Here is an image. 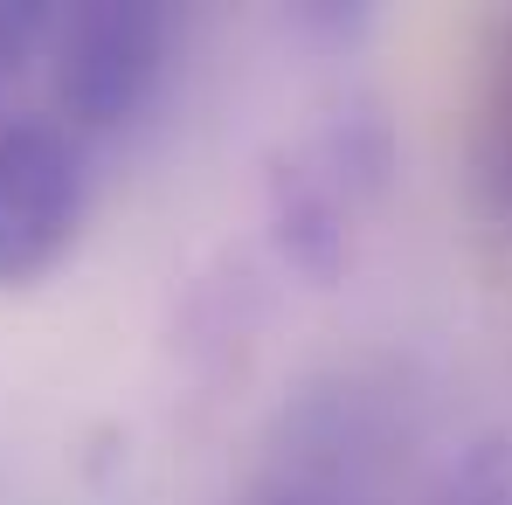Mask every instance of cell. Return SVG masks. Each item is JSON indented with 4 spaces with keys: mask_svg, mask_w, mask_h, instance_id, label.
I'll use <instances>...</instances> for the list:
<instances>
[{
    "mask_svg": "<svg viewBox=\"0 0 512 505\" xmlns=\"http://www.w3.org/2000/svg\"><path fill=\"white\" fill-rule=\"evenodd\" d=\"M436 505H512V429L464 443L436 485Z\"/></svg>",
    "mask_w": 512,
    "mask_h": 505,
    "instance_id": "5",
    "label": "cell"
},
{
    "mask_svg": "<svg viewBox=\"0 0 512 505\" xmlns=\"http://www.w3.org/2000/svg\"><path fill=\"white\" fill-rule=\"evenodd\" d=\"M49 28H56L49 0H0V90L28 70V56L49 42Z\"/></svg>",
    "mask_w": 512,
    "mask_h": 505,
    "instance_id": "6",
    "label": "cell"
},
{
    "mask_svg": "<svg viewBox=\"0 0 512 505\" xmlns=\"http://www.w3.org/2000/svg\"><path fill=\"white\" fill-rule=\"evenodd\" d=\"M270 222H277V243L284 256L312 277V284H333L346 270V222H353V201L312 160H277L270 173Z\"/></svg>",
    "mask_w": 512,
    "mask_h": 505,
    "instance_id": "3",
    "label": "cell"
},
{
    "mask_svg": "<svg viewBox=\"0 0 512 505\" xmlns=\"http://www.w3.org/2000/svg\"><path fill=\"white\" fill-rule=\"evenodd\" d=\"M56 104L63 132H118L160 90L173 49V14L160 0H84L56 14Z\"/></svg>",
    "mask_w": 512,
    "mask_h": 505,
    "instance_id": "1",
    "label": "cell"
},
{
    "mask_svg": "<svg viewBox=\"0 0 512 505\" xmlns=\"http://www.w3.org/2000/svg\"><path fill=\"white\" fill-rule=\"evenodd\" d=\"M471 194L512 236V14L485 28L478 49V97H471Z\"/></svg>",
    "mask_w": 512,
    "mask_h": 505,
    "instance_id": "4",
    "label": "cell"
},
{
    "mask_svg": "<svg viewBox=\"0 0 512 505\" xmlns=\"http://www.w3.org/2000/svg\"><path fill=\"white\" fill-rule=\"evenodd\" d=\"M84 222V153L56 118H0V291L35 284Z\"/></svg>",
    "mask_w": 512,
    "mask_h": 505,
    "instance_id": "2",
    "label": "cell"
}]
</instances>
